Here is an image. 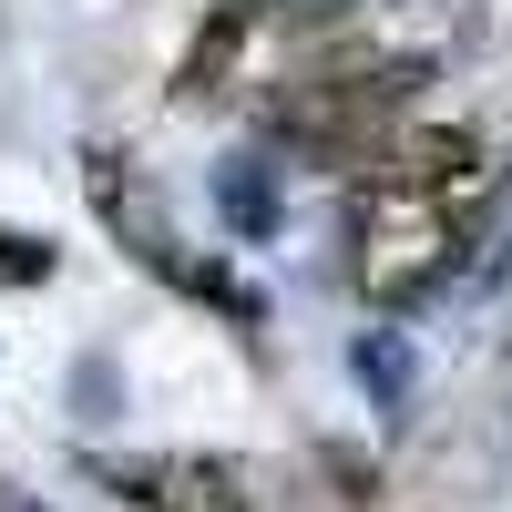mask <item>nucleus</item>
<instances>
[{
    "label": "nucleus",
    "mask_w": 512,
    "mask_h": 512,
    "mask_svg": "<svg viewBox=\"0 0 512 512\" xmlns=\"http://www.w3.org/2000/svg\"><path fill=\"white\" fill-rule=\"evenodd\" d=\"M93 482H113L134 512H267L246 461H195V451H134V461H93Z\"/></svg>",
    "instance_id": "2"
},
{
    "label": "nucleus",
    "mask_w": 512,
    "mask_h": 512,
    "mask_svg": "<svg viewBox=\"0 0 512 512\" xmlns=\"http://www.w3.org/2000/svg\"><path fill=\"white\" fill-rule=\"evenodd\" d=\"M0 512H31V502H0Z\"/></svg>",
    "instance_id": "8"
},
{
    "label": "nucleus",
    "mask_w": 512,
    "mask_h": 512,
    "mask_svg": "<svg viewBox=\"0 0 512 512\" xmlns=\"http://www.w3.org/2000/svg\"><path fill=\"white\" fill-rule=\"evenodd\" d=\"M52 236H31V226H0V287H52Z\"/></svg>",
    "instance_id": "6"
},
{
    "label": "nucleus",
    "mask_w": 512,
    "mask_h": 512,
    "mask_svg": "<svg viewBox=\"0 0 512 512\" xmlns=\"http://www.w3.org/2000/svg\"><path fill=\"white\" fill-rule=\"evenodd\" d=\"M318 461H328V482H338V502H379V461H359L349 441H328Z\"/></svg>",
    "instance_id": "7"
},
{
    "label": "nucleus",
    "mask_w": 512,
    "mask_h": 512,
    "mask_svg": "<svg viewBox=\"0 0 512 512\" xmlns=\"http://www.w3.org/2000/svg\"><path fill=\"white\" fill-rule=\"evenodd\" d=\"M216 216L256 246V236H277V216H287V205H277V175H267V154H226L216 164Z\"/></svg>",
    "instance_id": "3"
},
{
    "label": "nucleus",
    "mask_w": 512,
    "mask_h": 512,
    "mask_svg": "<svg viewBox=\"0 0 512 512\" xmlns=\"http://www.w3.org/2000/svg\"><path fill=\"white\" fill-rule=\"evenodd\" d=\"M256 31V11H216L205 21V41L185 52V72H175V103H216L226 93V72H236V41Z\"/></svg>",
    "instance_id": "5"
},
{
    "label": "nucleus",
    "mask_w": 512,
    "mask_h": 512,
    "mask_svg": "<svg viewBox=\"0 0 512 512\" xmlns=\"http://www.w3.org/2000/svg\"><path fill=\"white\" fill-rule=\"evenodd\" d=\"M82 195H93V216L113 226V246L134 256L144 277H164L175 297H205V308H226L236 328H256V318H267L246 277H226L216 256H195V246L175 236V216H164V195L144 185V164H134V154H103V144H93V154H82Z\"/></svg>",
    "instance_id": "1"
},
{
    "label": "nucleus",
    "mask_w": 512,
    "mask_h": 512,
    "mask_svg": "<svg viewBox=\"0 0 512 512\" xmlns=\"http://www.w3.org/2000/svg\"><path fill=\"white\" fill-rule=\"evenodd\" d=\"M349 379H359L379 410H400V400H410V379H420V359H410V338H400V328H359V338H349Z\"/></svg>",
    "instance_id": "4"
}]
</instances>
